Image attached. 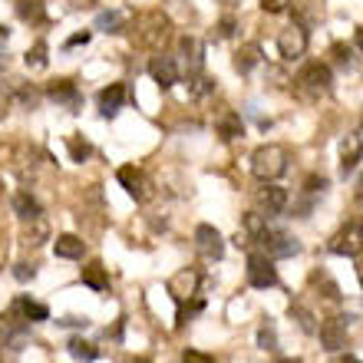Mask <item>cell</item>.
Instances as JSON below:
<instances>
[{"instance_id":"cell-21","label":"cell","mask_w":363,"mask_h":363,"mask_svg":"<svg viewBox=\"0 0 363 363\" xmlns=\"http://www.w3.org/2000/svg\"><path fill=\"white\" fill-rule=\"evenodd\" d=\"M182 53H185V63H189V77H199L201 73V43L195 37H182Z\"/></svg>"},{"instance_id":"cell-16","label":"cell","mask_w":363,"mask_h":363,"mask_svg":"<svg viewBox=\"0 0 363 363\" xmlns=\"http://www.w3.org/2000/svg\"><path fill=\"white\" fill-rule=\"evenodd\" d=\"M53 251H57V258L77 261V258H83V251H86V241L77 238V235H60V238L53 241Z\"/></svg>"},{"instance_id":"cell-4","label":"cell","mask_w":363,"mask_h":363,"mask_svg":"<svg viewBox=\"0 0 363 363\" xmlns=\"http://www.w3.org/2000/svg\"><path fill=\"white\" fill-rule=\"evenodd\" d=\"M277 53L284 60H301L307 53V30L301 23H291L277 33Z\"/></svg>"},{"instance_id":"cell-26","label":"cell","mask_w":363,"mask_h":363,"mask_svg":"<svg viewBox=\"0 0 363 363\" xmlns=\"http://www.w3.org/2000/svg\"><path fill=\"white\" fill-rule=\"evenodd\" d=\"M23 63H27V69H47V43H37L33 50H27Z\"/></svg>"},{"instance_id":"cell-23","label":"cell","mask_w":363,"mask_h":363,"mask_svg":"<svg viewBox=\"0 0 363 363\" xmlns=\"http://www.w3.org/2000/svg\"><path fill=\"white\" fill-rule=\"evenodd\" d=\"M67 350H69V357L79 360V363H93L96 357H99V350H96L89 340H83V337H73V340L67 344Z\"/></svg>"},{"instance_id":"cell-1","label":"cell","mask_w":363,"mask_h":363,"mask_svg":"<svg viewBox=\"0 0 363 363\" xmlns=\"http://www.w3.org/2000/svg\"><path fill=\"white\" fill-rule=\"evenodd\" d=\"M251 172L261 182L281 179V175L287 172V149L284 145H274V143L255 149V155H251Z\"/></svg>"},{"instance_id":"cell-8","label":"cell","mask_w":363,"mask_h":363,"mask_svg":"<svg viewBox=\"0 0 363 363\" xmlns=\"http://www.w3.org/2000/svg\"><path fill=\"white\" fill-rule=\"evenodd\" d=\"M195 248L205 261H218L225 255V241H221L218 228H211V225H199L195 228Z\"/></svg>"},{"instance_id":"cell-27","label":"cell","mask_w":363,"mask_h":363,"mask_svg":"<svg viewBox=\"0 0 363 363\" xmlns=\"http://www.w3.org/2000/svg\"><path fill=\"white\" fill-rule=\"evenodd\" d=\"M291 317H297V324H301V330H304V334H317L314 317L307 314V311H304V307H301V304H294V307H291Z\"/></svg>"},{"instance_id":"cell-39","label":"cell","mask_w":363,"mask_h":363,"mask_svg":"<svg viewBox=\"0 0 363 363\" xmlns=\"http://www.w3.org/2000/svg\"><path fill=\"white\" fill-rule=\"evenodd\" d=\"M354 199H357V201H360V205H363V175H360V179H357V189H354Z\"/></svg>"},{"instance_id":"cell-34","label":"cell","mask_w":363,"mask_h":363,"mask_svg":"<svg viewBox=\"0 0 363 363\" xmlns=\"http://www.w3.org/2000/svg\"><path fill=\"white\" fill-rule=\"evenodd\" d=\"M33 274H37L33 264H17V268H13V277H17V281H33Z\"/></svg>"},{"instance_id":"cell-35","label":"cell","mask_w":363,"mask_h":363,"mask_svg":"<svg viewBox=\"0 0 363 363\" xmlns=\"http://www.w3.org/2000/svg\"><path fill=\"white\" fill-rule=\"evenodd\" d=\"M86 43H89V33L83 30V33H77V37H69V40H67V50H73V47H86Z\"/></svg>"},{"instance_id":"cell-5","label":"cell","mask_w":363,"mask_h":363,"mask_svg":"<svg viewBox=\"0 0 363 363\" xmlns=\"http://www.w3.org/2000/svg\"><path fill=\"white\" fill-rule=\"evenodd\" d=\"M317 334H320V347L327 354H340L347 347V320L344 317H327L324 324L317 327Z\"/></svg>"},{"instance_id":"cell-18","label":"cell","mask_w":363,"mask_h":363,"mask_svg":"<svg viewBox=\"0 0 363 363\" xmlns=\"http://www.w3.org/2000/svg\"><path fill=\"white\" fill-rule=\"evenodd\" d=\"M258 63H261V47H258V43H245V47L235 53V69H238L241 77H245V73H251Z\"/></svg>"},{"instance_id":"cell-47","label":"cell","mask_w":363,"mask_h":363,"mask_svg":"<svg viewBox=\"0 0 363 363\" xmlns=\"http://www.w3.org/2000/svg\"><path fill=\"white\" fill-rule=\"evenodd\" d=\"M0 340H4V334H0Z\"/></svg>"},{"instance_id":"cell-28","label":"cell","mask_w":363,"mask_h":363,"mask_svg":"<svg viewBox=\"0 0 363 363\" xmlns=\"http://www.w3.org/2000/svg\"><path fill=\"white\" fill-rule=\"evenodd\" d=\"M20 17L23 20H40L43 17V7H40V0H20Z\"/></svg>"},{"instance_id":"cell-10","label":"cell","mask_w":363,"mask_h":363,"mask_svg":"<svg viewBox=\"0 0 363 363\" xmlns=\"http://www.w3.org/2000/svg\"><path fill=\"white\" fill-rule=\"evenodd\" d=\"M258 205H261V211H264L268 218H274V215H281V211L287 208V191L281 189V185L264 182V189L258 191Z\"/></svg>"},{"instance_id":"cell-22","label":"cell","mask_w":363,"mask_h":363,"mask_svg":"<svg viewBox=\"0 0 363 363\" xmlns=\"http://www.w3.org/2000/svg\"><path fill=\"white\" fill-rule=\"evenodd\" d=\"M83 284L93 287V291H109V274H106V268L99 261H93V264L83 268Z\"/></svg>"},{"instance_id":"cell-9","label":"cell","mask_w":363,"mask_h":363,"mask_svg":"<svg viewBox=\"0 0 363 363\" xmlns=\"http://www.w3.org/2000/svg\"><path fill=\"white\" fill-rule=\"evenodd\" d=\"M169 294L175 297V301H191V297L199 294V274L191 268H182L172 274V281H169Z\"/></svg>"},{"instance_id":"cell-2","label":"cell","mask_w":363,"mask_h":363,"mask_svg":"<svg viewBox=\"0 0 363 363\" xmlns=\"http://www.w3.org/2000/svg\"><path fill=\"white\" fill-rule=\"evenodd\" d=\"M251 245H258L261 251H264V258H291V255H297V241L291 238V235H284V231H271L268 225L251 238ZM248 245V248H251Z\"/></svg>"},{"instance_id":"cell-43","label":"cell","mask_w":363,"mask_h":363,"mask_svg":"<svg viewBox=\"0 0 363 363\" xmlns=\"http://www.w3.org/2000/svg\"><path fill=\"white\" fill-rule=\"evenodd\" d=\"M277 363H301L297 357H287V360H277Z\"/></svg>"},{"instance_id":"cell-7","label":"cell","mask_w":363,"mask_h":363,"mask_svg":"<svg viewBox=\"0 0 363 363\" xmlns=\"http://www.w3.org/2000/svg\"><path fill=\"white\" fill-rule=\"evenodd\" d=\"M248 284L251 287H274L277 284V271L274 261L264 258V255H248Z\"/></svg>"},{"instance_id":"cell-44","label":"cell","mask_w":363,"mask_h":363,"mask_svg":"<svg viewBox=\"0 0 363 363\" xmlns=\"http://www.w3.org/2000/svg\"><path fill=\"white\" fill-rule=\"evenodd\" d=\"M4 67H7V60H4V57H0V69H4Z\"/></svg>"},{"instance_id":"cell-45","label":"cell","mask_w":363,"mask_h":363,"mask_svg":"<svg viewBox=\"0 0 363 363\" xmlns=\"http://www.w3.org/2000/svg\"><path fill=\"white\" fill-rule=\"evenodd\" d=\"M360 284H363V271H360Z\"/></svg>"},{"instance_id":"cell-46","label":"cell","mask_w":363,"mask_h":363,"mask_svg":"<svg viewBox=\"0 0 363 363\" xmlns=\"http://www.w3.org/2000/svg\"><path fill=\"white\" fill-rule=\"evenodd\" d=\"M0 191H4V182H0Z\"/></svg>"},{"instance_id":"cell-14","label":"cell","mask_w":363,"mask_h":363,"mask_svg":"<svg viewBox=\"0 0 363 363\" xmlns=\"http://www.w3.org/2000/svg\"><path fill=\"white\" fill-rule=\"evenodd\" d=\"M125 86L123 83H113V86H106L103 93H99V113L103 116H116L119 109H123V103H125Z\"/></svg>"},{"instance_id":"cell-32","label":"cell","mask_w":363,"mask_h":363,"mask_svg":"<svg viewBox=\"0 0 363 363\" xmlns=\"http://www.w3.org/2000/svg\"><path fill=\"white\" fill-rule=\"evenodd\" d=\"M291 7V0H261V10H268V13H284Z\"/></svg>"},{"instance_id":"cell-19","label":"cell","mask_w":363,"mask_h":363,"mask_svg":"<svg viewBox=\"0 0 363 363\" xmlns=\"http://www.w3.org/2000/svg\"><path fill=\"white\" fill-rule=\"evenodd\" d=\"M13 304H17V311H20V314H23V320H30V324H40V320H50V311H47V304H40V301H30V297H17Z\"/></svg>"},{"instance_id":"cell-30","label":"cell","mask_w":363,"mask_h":363,"mask_svg":"<svg viewBox=\"0 0 363 363\" xmlns=\"http://www.w3.org/2000/svg\"><path fill=\"white\" fill-rule=\"evenodd\" d=\"M211 89H215V79H208V77H191V93L195 96H205V93H211Z\"/></svg>"},{"instance_id":"cell-41","label":"cell","mask_w":363,"mask_h":363,"mask_svg":"<svg viewBox=\"0 0 363 363\" xmlns=\"http://www.w3.org/2000/svg\"><path fill=\"white\" fill-rule=\"evenodd\" d=\"M357 47L363 50V27H357Z\"/></svg>"},{"instance_id":"cell-15","label":"cell","mask_w":363,"mask_h":363,"mask_svg":"<svg viewBox=\"0 0 363 363\" xmlns=\"http://www.w3.org/2000/svg\"><path fill=\"white\" fill-rule=\"evenodd\" d=\"M215 129H218V135L225 139V143H231V139L245 135V123H241V116L231 113V109H225V113L215 119Z\"/></svg>"},{"instance_id":"cell-31","label":"cell","mask_w":363,"mask_h":363,"mask_svg":"<svg viewBox=\"0 0 363 363\" xmlns=\"http://www.w3.org/2000/svg\"><path fill=\"white\" fill-rule=\"evenodd\" d=\"M182 363H215V357L201 354V350H185V354H182Z\"/></svg>"},{"instance_id":"cell-11","label":"cell","mask_w":363,"mask_h":363,"mask_svg":"<svg viewBox=\"0 0 363 363\" xmlns=\"http://www.w3.org/2000/svg\"><path fill=\"white\" fill-rule=\"evenodd\" d=\"M360 155H363V133H350L340 143V172L350 175L357 169V162H360Z\"/></svg>"},{"instance_id":"cell-36","label":"cell","mask_w":363,"mask_h":363,"mask_svg":"<svg viewBox=\"0 0 363 363\" xmlns=\"http://www.w3.org/2000/svg\"><path fill=\"white\" fill-rule=\"evenodd\" d=\"M231 33H235V20L225 17V20L218 23V37H231Z\"/></svg>"},{"instance_id":"cell-33","label":"cell","mask_w":363,"mask_h":363,"mask_svg":"<svg viewBox=\"0 0 363 363\" xmlns=\"http://www.w3.org/2000/svg\"><path fill=\"white\" fill-rule=\"evenodd\" d=\"M327 189V179L324 175H311V179L304 182V191H324Z\"/></svg>"},{"instance_id":"cell-40","label":"cell","mask_w":363,"mask_h":363,"mask_svg":"<svg viewBox=\"0 0 363 363\" xmlns=\"http://www.w3.org/2000/svg\"><path fill=\"white\" fill-rule=\"evenodd\" d=\"M7 40H10V30H7V27H0V47H4Z\"/></svg>"},{"instance_id":"cell-37","label":"cell","mask_w":363,"mask_h":363,"mask_svg":"<svg viewBox=\"0 0 363 363\" xmlns=\"http://www.w3.org/2000/svg\"><path fill=\"white\" fill-rule=\"evenodd\" d=\"M63 327H89V317H63Z\"/></svg>"},{"instance_id":"cell-12","label":"cell","mask_w":363,"mask_h":363,"mask_svg":"<svg viewBox=\"0 0 363 363\" xmlns=\"http://www.w3.org/2000/svg\"><path fill=\"white\" fill-rule=\"evenodd\" d=\"M149 73H152V79L162 89H172L175 83H179V67H175L172 57H152V63H149Z\"/></svg>"},{"instance_id":"cell-29","label":"cell","mask_w":363,"mask_h":363,"mask_svg":"<svg viewBox=\"0 0 363 363\" xmlns=\"http://www.w3.org/2000/svg\"><path fill=\"white\" fill-rule=\"evenodd\" d=\"M258 347H261V350H274V347H277V334H274V327H271V324H264L258 330Z\"/></svg>"},{"instance_id":"cell-17","label":"cell","mask_w":363,"mask_h":363,"mask_svg":"<svg viewBox=\"0 0 363 363\" xmlns=\"http://www.w3.org/2000/svg\"><path fill=\"white\" fill-rule=\"evenodd\" d=\"M47 96L57 99V103H67V106H79V93H77V83L73 79H53L47 86Z\"/></svg>"},{"instance_id":"cell-13","label":"cell","mask_w":363,"mask_h":363,"mask_svg":"<svg viewBox=\"0 0 363 363\" xmlns=\"http://www.w3.org/2000/svg\"><path fill=\"white\" fill-rule=\"evenodd\" d=\"M116 179H119V185H123V189L129 191V195H133L135 201H143V199H145V175L139 172V169H133V165H123Z\"/></svg>"},{"instance_id":"cell-38","label":"cell","mask_w":363,"mask_h":363,"mask_svg":"<svg viewBox=\"0 0 363 363\" xmlns=\"http://www.w3.org/2000/svg\"><path fill=\"white\" fill-rule=\"evenodd\" d=\"M334 53H337V60H340V63H347V57H350V50H344L340 43L334 47Z\"/></svg>"},{"instance_id":"cell-42","label":"cell","mask_w":363,"mask_h":363,"mask_svg":"<svg viewBox=\"0 0 363 363\" xmlns=\"http://www.w3.org/2000/svg\"><path fill=\"white\" fill-rule=\"evenodd\" d=\"M340 363H360V360H357V357H344V360H340Z\"/></svg>"},{"instance_id":"cell-3","label":"cell","mask_w":363,"mask_h":363,"mask_svg":"<svg viewBox=\"0 0 363 363\" xmlns=\"http://www.w3.org/2000/svg\"><path fill=\"white\" fill-rule=\"evenodd\" d=\"M327 248L334 251V255H340V258H357V255L363 251V225H360V221L344 225V228L330 238V245H327Z\"/></svg>"},{"instance_id":"cell-20","label":"cell","mask_w":363,"mask_h":363,"mask_svg":"<svg viewBox=\"0 0 363 363\" xmlns=\"http://www.w3.org/2000/svg\"><path fill=\"white\" fill-rule=\"evenodd\" d=\"M13 211H17L23 221H37L40 218V201L33 199V195H27V191H17V195H13Z\"/></svg>"},{"instance_id":"cell-25","label":"cell","mask_w":363,"mask_h":363,"mask_svg":"<svg viewBox=\"0 0 363 363\" xmlns=\"http://www.w3.org/2000/svg\"><path fill=\"white\" fill-rule=\"evenodd\" d=\"M96 30L119 33V30H123V13H116V10H109V13H99V17H96Z\"/></svg>"},{"instance_id":"cell-24","label":"cell","mask_w":363,"mask_h":363,"mask_svg":"<svg viewBox=\"0 0 363 363\" xmlns=\"http://www.w3.org/2000/svg\"><path fill=\"white\" fill-rule=\"evenodd\" d=\"M67 145H69V155H73V162H86L89 155H93V145H89L83 135H69Z\"/></svg>"},{"instance_id":"cell-6","label":"cell","mask_w":363,"mask_h":363,"mask_svg":"<svg viewBox=\"0 0 363 363\" xmlns=\"http://www.w3.org/2000/svg\"><path fill=\"white\" fill-rule=\"evenodd\" d=\"M297 83L304 89H311V93H330L334 77H330V67H327V63H307V67L297 73Z\"/></svg>"}]
</instances>
